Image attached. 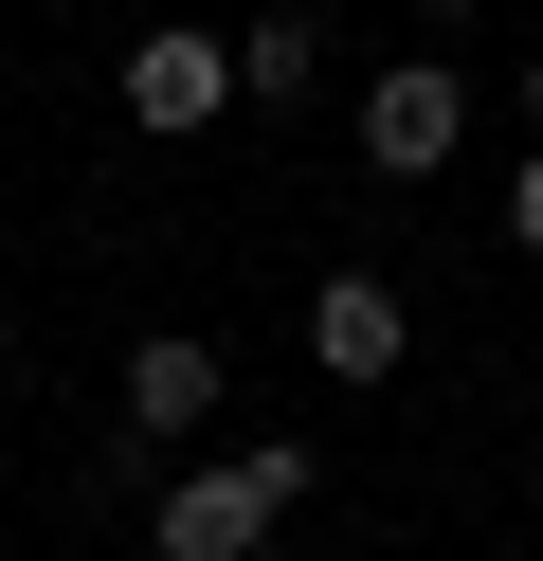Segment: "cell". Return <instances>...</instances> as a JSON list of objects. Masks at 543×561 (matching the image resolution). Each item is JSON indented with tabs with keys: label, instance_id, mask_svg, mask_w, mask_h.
Segmentation results:
<instances>
[{
	"label": "cell",
	"instance_id": "1",
	"mask_svg": "<svg viewBox=\"0 0 543 561\" xmlns=\"http://www.w3.org/2000/svg\"><path fill=\"white\" fill-rule=\"evenodd\" d=\"M453 146H471V73L453 55H398V73H362V182H453Z\"/></svg>",
	"mask_w": 543,
	"mask_h": 561
},
{
	"label": "cell",
	"instance_id": "2",
	"mask_svg": "<svg viewBox=\"0 0 543 561\" xmlns=\"http://www.w3.org/2000/svg\"><path fill=\"white\" fill-rule=\"evenodd\" d=\"M217 399H236V363H217L200 327H145L127 380H109V416H127V471H163L181 435H217Z\"/></svg>",
	"mask_w": 543,
	"mask_h": 561
},
{
	"label": "cell",
	"instance_id": "3",
	"mask_svg": "<svg viewBox=\"0 0 543 561\" xmlns=\"http://www.w3.org/2000/svg\"><path fill=\"white\" fill-rule=\"evenodd\" d=\"M109 91H127V127H163V146H200V127L236 110V37H217V19H145Z\"/></svg>",
	"mask_w": 543,
	"mask_h": 561
},
{
	"label": "cell",
	"instance_id": "4",
	"mask_svg": "<svg viewBox=\"0 0 543 561\" xmlns=\"http://www.w3.org/2000/svg\"><path fill=\"white\" fill-rule=\"evenodd\" d=\"M308 363L326 380H344V399H362V380H398V363H417V290H398V272H308Z\"/></svg>",
	"mask_w": 543,
	"mask_h": 561
},
{
	"label": "cell",
	"instance_id": "5",
	"mask_svg": "<svg viewBox=\"0 0 543 561\" xmlns=\"http://www.w3.org/2000/svg\"><path fill=\"white\" fill-rule=\"evenodd\" d=\"M145 543H163V561H253V543H272V489H253L236 453H217V471H163V489H145Z\"/></svg>",
	"mask_w": 543,
	"mask_h": 561
},
{
	"label": "cell",
	"instance_id": "6",
	"mask_svg": "<svg viewBox=\"0 0 543 561\" xmlns=\"http://www.w3.org/2000/svg\"><path fill=\"white\" fill-rule=\"evenodd\" d=\"M308 91H326V19L308 0H253L236 19V110H308Z\"/></svg>",
	"mask_w": 543,
	"mask_h": 561
},
{
	"label": "cell",
	"instance_id": "7",
	"mask_svg": "<svg viewBox=\"0 0 543 561\" xmlns=\"http://www.w3.org/2000/svg\"><path fill=\"white\" fill-rule=\"evenodd\" d=\"M236 471L272 489V525H290V507H308V471H326V453H308V435H236Z\"/></svg>",
	"mask_w": 543,
	"mask_h": 561
},
{
	"label": "cell",
	"instance_id": "8",
	"mask_svg": "<svg viewBox=\"0 0 543 561\" xmlns=\"http://www.w3.org/2000/svg\"><path fill=\"white\" fill-rule=\"evenodd\" d=\"M507 254H543V146L507 163Z\"/></svg>",
	"mask_w": 543,
	"mask_h": 561
},
{
	"label": "cell",
	"instance_id": "9",
	"mask_svg": "<svg viewBox=\"0 0 543 561\" xmlns=\"http://www.w3.org/2000/svg\"><path fill=\"white\" fill-rule=\"evenodd\" d=\"M507 110H525V146H543V55H525V73H507Z\"/></svg>",
	"mask_w": 543,
	"mask_h": 561
},
{
	"label": "cell",
	"instance_id": "10",
	"mask_svg": "<svg viewBox=\"0 0 543 561\" xmlns=\"http://www.w3.org/2000/svg\"><path fill=\"white\" fill-rule=\"evenodd\" d=\"M0 399H19V344H0Z\"/></svg>",
	"mask_w": 543,
	"mask_h": 561
},
{
	"label": "cell",
	"instance_id": "11",
	"mask_svg": "<svg viewBox=\"0 0 543 561\" xmlns=\"http://www.w3.org/2000/svg\"><path fill=\"white\" fill-rule=\"evenodd\" d=\"M417 19H471V0H417Z\"/></svg>",
	"mask_w": 543,
	"mask_h": 561
}]
</instances>
